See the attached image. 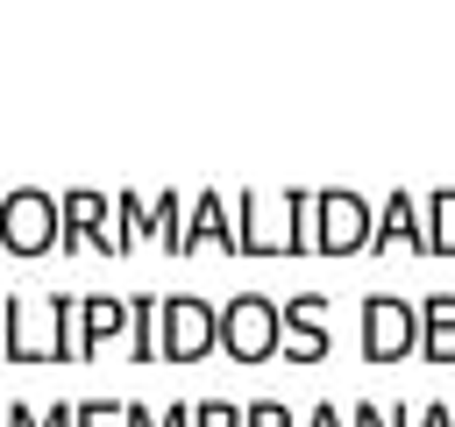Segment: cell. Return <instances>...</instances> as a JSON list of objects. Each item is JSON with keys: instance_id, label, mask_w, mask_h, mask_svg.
<instances>
[{"instance_id": "6da1fadb", "label": "cell", "mask_w": 455, "mask_h": 427, "mask_svg": "<svg viewBox=\"0 0 455 427\" xmlns=\"http://www.w3.org/2000/svg\"><path fill=\"white\" fill-rule=\"evenodd\" d=\"M363 327H370V356H405V349L419 342V320H412V306H398V299H370V306H363Z\"/></svg>"}, {"instance_id": "7a4b0ae2", "label": "cell", "mask_w": 455, "mask_h": 427, "mask_svg": "<svg viewBox=\"0 0 455 427\" xmlns=\"http://www.w3.org/2000/svg\"><path fill=\"white\" fill-rule=\"evenodd\" d=\"M220 334L235 342V356H263V349H270V334H277V313H270V306H256V299H242V306L220 320Z\"/></svg>"}, {"instance_id": "3957f363", "label": "cell", "mask_w": 455, "mask_h": 427, "mask_svg": "<svg viewBox=\"0 0 455 427\" xmlns=\"http://www.w3.org/2000/svg\"><path fill=\"white\" fill-rule=\"evenodd\" d=\"M206 334H213V320H206L192 299H178V306L164 313V342H171L178 356H199V349H206Z\"/></svg>"}, {"instance_id": "277c9868", "label": "cell", "mask_w": 455, "mask_h": 427, "mask_svg": "<svg viewBox=\"0 0 455 427\" xmlns=\"http://www.w3.org/2000/svg\"><path fill=\"white\" fill-rule=\"evenodd\" d=\"M43 221H50L43 199H7V242H14V249H43V242H50Z\"/></svg>"}, {"instance_id": "5b68a950", "label": "cell", "mask_w": 455, "mask_h": 427, "mask_svg": "<svg viewBox=\"0 0 455 427\" xmlns=\"http://www.w3.org/2000/svg\"><path fill=\"white\" fill-rule=\"evenodd\" d=\"M363 242V206L355 199H327V249H355Z\"/></svg>"}, {"instance_id": "8992f818", "label": "cell", "mask_w": 455, "mask_h": 427, "mask_svg": "<svg viewBox=\"0 0 455 427\" xmlns=\"http://www.w3.org/2000/svg\"><path fill=\"white\" fill-rule=\"evenodd\" d=\"M434 221H441V235H434V242H441V249H455V199H441V206H434Z\"/></svg>"}]
</instances>
